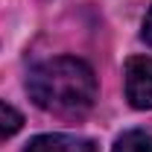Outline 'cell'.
Returning <instances> with one entry per match:
<instances>
[{
    "instance_id": "obj_1",
    "label": "cell",
    "mask_w": 152,
    "mask_h": 152,
    "mask_svg": "<svg viewBox=\"0 0 152 152\" xmlns=\"http://www.w3.org/2000/svg\"><path fill=\"white\" fill-rule=\"evenodd\" d=\"M26 91L41 111L58 117H82L94 108L96 76L88 61L76 56H56L35 64L26 76Z\"/></svg>"
},
{
    "instance_id": "obj_2",
    "label": "cell",
    "mask_w": 152,
    "mask_h": 152,
    "mask_svg": "<svg viewBox=\"0 0 152 152\" xmlns=\"http://www.w3.org/2000/svg\"><path fill=\"white\" fill-rule=\"evenodd\" d=\"M126 99L134 108H152V58L132 56L126 61Z\"/></svg>"
},
{
    "instance_id": "obj_3",
    "label": "cell",
    "mask_w": 152,
    "mask_h": 152,
    "mask_svg": "<svg viewBox=\"0 0 152 152\" xmlns=\"http://www.w3.org/2000/svg\"><path fill=\"white\" fill-rule=\"evenodd\" d=\"M23 152H96V140L82 137V134H38L32 137Z\"/></svg>"
},
{
    "instance_id": "obj_4",
    "label": "cell",
    "mask_w": 152,
    "mask_h": 152,
    "mask_svg": "<svg viewBox=\"0 0 152 152\" xmlns=\"http://www.w3.org/2000/svg\"><path fill=\"white\" fill-rule=\"evenodd\" d=\"M111 152H152V134L143 129H129L114 140Z\"/></svg>"
},
{
    "instance_id": "obj_5",
    "label": "cell",
    "mask_w": 152,
    "mask_h": 152,
    "mask_svg": "<svg viewBox=\"0 0 152 152\" xmlns=\"http://www.w3.org/2000/svg\"><path fill=\"white\" fill-rule=\"evenodd\" d=\"M20 129H23V114L9 102H0V140H9Z\"/></svg>"
},
{
    "instance_id": "obj_6",
    "label": "cell",
    "mask_w": 152,
    "mask_h": 152,
    "mask_svg": "<svg viewBox=\"0 0 152 152\" xmlns=\"http://www.w3.org/2000/svg\"><path fill=\"white\" fill-rule=\"evenodd\" d=\"M143 38H146V44L152 47V6H149V12H146V20H143Z\"/></svg>"
}]
</instances>
